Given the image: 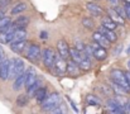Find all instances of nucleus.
<instances>
[{"label": "nucleus", "instance_id": "1", "mask_svg": "<svg viewBox=\"0 0 130 114\" xmlns=\"http://www.w3.org/2000/svg\"><path fill=\"white\" fill-rule=\"evenodd\" d=\"M110 80L116 82L118 85H120L126 91V94H130V85L128 82V77H126L125 71H123L120 69H112L110 71Z\"/></svg>", "mask_w": 130, "mask_h": 114}, {"label": "nucleus", "instance_id": "2", "mask_svg": "<svg viewBox=\"0 0 130 114\" xmlns=\"http://www.w3.org/2000/svg\"><path fill=\"white\" fill-rule=\"evenodd\" d=\"M23 55H24V57H25L28 61L36 64V62H38V61L41 60L42 48H41V46L37 44V43H28L27 47H25V49H24V52H23Z\"/></svg>", "mask_w": 130, "mask_h": 114}, {"label": "nucleus", "instance_id": "3", "mask_svg": "<svg viewBox=\"0 0 130 114\" xmlns=\"http://www.w3.org/2000/svg\"><path fill=\"white\" fill-rule=\"evenodd\" d=\"M61 104V96L58 93H51L47 95V98L44 99V102L41 104V108L43 112H49L52 113V110L54 108H57L58 105Z\"/></svg>", "mask_w": 130, "mask_h": 114}, {"label": "nucleus", "instance_id": "4", "mask_svg": "<svg viewBox=\"0 0 130 114\" xmlns=\"http://www.w3.org/2000/svg\"><path fill=\"white\" fill-rule=\"evenodd\" d=\"M57 56H58V53H57L53 48H51V47H44L43 49H42V56H41V58H42V62H43L44 66L51 70V69H53V66H54V62H56Z\"/></svg>", "mask_w": 130, "mask_h": 114}, {"label": "nucleus", "instance_id": "5", "mask_svg": "<svg viewBox=\"0 0 130 114\" xmlns=\"http://www.w3.org/2000/svg\"><path fill=\"white\" fill-rule=\"evenodd\" d=\"M53 71H54V74L58 76V77H62V76L66 75V71H67V60L66 58H62L61 56H57L56 62H54V66H53Z\"/></svg>", "mask_w": 130, "mask_h": 114}, {"label": "nucleus", "instance_id": "6", "mask_svg": "<svg viewBox=\"0 0 130 114\" xmlns=\"http://www.w3.org/2000/svg\"><path fill=\"white\" fill-rule=\"evenodd\" d=\"M56 49H57V53L58 56H61L62 58H66V60H70V46L67 43L66 39H58L57 41V44H56Z\"/></svg>", "mask_w": 130, "mask_h": 114}, {"label": "nucleus", "instance_id": "7", "mask_svg": "<svg viewBox=\"0 0 130 114\" xmlns=\"http://www.w3.org/2000/svg\"><path fill=\"white\" fill-rule=\"evenodd\" d=\"M92 47H93V58L96 61L102 62L107 58V56H109L107 48H105V47H102V46H100L95 42H92Z\"/></svg>", "mask_w": 130, "mask_h": 114}, {"label": "nucleus", "instance_id": "8", "mask_svg": "<svg viewBox=\"0 0 130 114\" xmlns=\"http://www.w3.org/2000/svg\"><path fill=\"white\" fill-rule=\"evenodd\" d=\"M84 71L81 70L80 65L75 61H72L71 58L67 60V71H66V75L71 76V77H78Z\"/></svg>", "mask_w": 130, "mask_h": 114}, {"label": "nucleus", "instance_id": "9", "mask_svg": "<svg viewBox=\"0 0 130 114\" xmlns=\"http://www.w3.org/2000/svg\"><path fill=\"white\" fill-rule=\"evenodd\" d=\"M92 42H95V43H97V44H100V46H102V47H105V48H107V49H109V48L111 47V44H112L99 29H97V31H93V33H92Z\"/></svg>", "mask_w": 130, "mask_h": 114}, {"label": "nucleus", "instance_id": "10", "mask_svg": "<svg viewBox=\"0 0 130 114\" xmlns=\"http://www.w3.org/2000/svg\"><path fill=\"white\" fill-rule=\"evenodd\" d=\"M86 9L88 10V13H90L92 17H96V18L104 17V13H105V10H104L96 1H88L86 4Z\"/></svg>", "mask_w": 130, "mask_h": 114}, {"label": "nucleus", "instance_id": "11", "mask_svg": "<svg viewBox=\"0 0 130 114\" xmlns=\"http://www.w3.org/2000/svg\"><path fill=\"white\" fill-rule=\"evenodd\" d=\"M106 14L118 24V26H125V18L123 15L119 14V11L114 8V6H110L109 9H106Z\"/></svg>", "mask_w": 130, "mask_h": 114}, {"label": "nucleus", "instance_id": "12", "mask_svg": "<svg viewBox=\"0 0 130 114\" xmlns=\"http://www.w3.org/2000/svg\"><path fill=\"white\" fill-rule=\"evenodd\" d=\"M14 31H15V28L13 27V23H11V26H9L6 29H4L3 32H0V43L1 44H9L11 42Z\"/></svg>", "mask_w": 130, "mask_h": 114}, {"label": "nucleus", "instance_id": "13", "mask_svg": "<svg viewBox=\"0 0 130 114\" xmlns=\"http://www.w3.org/2000/svg\"><path fill=\"white\" fill-rule=\"evenodd\" d=\"M27 44H28L27 39L18 41V42H10V43H9V48H10L13 52L18 53V55H23V52H24Z\"/></svg>", "mask_w": 130, "mask_h": 114}, {"label": "nucleus", "instance_id": "14", "mask_svg": "<svg viewBox=\"0 0 130 114\" xmlns=\"http://www.w3.org/2000/svg\"><path fill=\"white\" fill-rule=\"evenodd\" d=\"M9 61H10V58H8L5 56L0 62V80H3V81L9 79Z\"/></svg>", "mask_w": 130, "mask_h": 114}, {"label": "nucleus", "instance_id": "15", "mask_svg": "<svg viewBox=\"0 0 130 114\" xmlns=\"http://www.w3.org/2000/svg\"><path fill=\"white\" fill-rule=\"evenodd\" d=\"M29 22H30L29 17L20 14V15H18V18L15 20H13V27L15 29H18V28H27L29 26Z\"/></svg>", "mask_w": 130, "mask_h": 114}, {"label": "nucleus", "instance_id": "16", "mask_svg": "<svg viewBox=\"0 0 130 114\" xmlns=\"http://www.w3.org/2000/svg\"><path fill=\"white\" fill-rule=\"evenodd\" d=\"M42 86H43V80L38 77V79H37V80H36V81H34V82L27 89V94H28V96H29V98H34L36 94H37V91H38Z\"/></svg>", "mask_w": 130, "mask_h": 114}, {"label": "nucleus", "instance_id": "17", "mask_svg": "<svg viewBox=\"0 0 130 114\" xmlns=\"http://www.w3.org/2000/svg\"><path fill=\"white\" fill-rule=\"evenodd\" d=\"M25 74H27V75H25V84H24V87L28 89V87L38 79V75H37V71H36L33 67L25 70Z\"/></svg>", "mask_w": 130, "mask_h": 114}, {"label": "nucleus", "instance_id": "18", "mask_svg": "<svg viewBox=\"0 0 130 114\" xmlns=\"http://www.w3.org/2000/svg\"><path fill=\"white\" fill-rule=\"evenodd\" d=\"M25 71L24 72H22V74H19L18 76H15L14 77V82H13V89L15 90V91H19V90H22V87H24V84H25Z\"/></svg>", "mask_w": 130, "mask_h": 114}, {"label": "nucleus", "instance_id": "19", "mask_svg": "<svg viewBox=\"0 0 130 114\" xmlns=\"http://www.w3.org/2000/svg\"><path fill=\"white\" fill-rule=\"evenodd\" d=\"M99 31H100L105 37L107 38L111 43H115V42L118 41V34H116V32H115V31L107 29V28H105V27H102V26H100V27H99Z\"/></svg>", "mask_w": 130, "mask_h": 114}, {"label": "nucleus", "instance_id": "20", "mask_svg": "<svg viewBox=\"0 0 130 114\" xmlns=\"http://www.w3.org/2000/svg\"><path fill=\"white\" fill-rule=\"evenodd\" d=\"M100 26H102V27H105V28H107V29H111V31H116V28L119 27L107 14L104 15V17H101V24H100Z\"/></svg>", "mask_w": 130, "mask_h": 114}, {"label": "nucleus", "instance_id": "21", "mask_svg": "<svg viewBox=\"0 0 130 114\" xmlns=\"http://www.w3.org/2000/svg\"><path fill=\"white\" fill-rule=\"evenodd\" d=\"M84 52H81L80 49H77L76 47H70V58L77 64L81 62V60L84 58Z\"/></svg>", "mask_w": 130, "mask_h": 114}, {"label": "nucleus", "instance_id": "22", "mask_svg": "<svg viewBox=\"0 0 130 114\" xmlns=\"http://www.w3.org/2000/svg\"><path fill=\"white\" fill-rule=\"evenodd\" d=\"M27 31L25 28H18L14 31L13 33V38H11V42H18V41H23V39H27Z\"/></svg>", "mask_w": 130, "mask_h": 114}, {"label": "nucleus", "instance_id": "23", "mask_svg": "<svg viewBox=\"0 0 130 114\" xmlns=\"http://www.w3.org/2000/svg\"><path fill=\"white\" fill-rule=\"evenodd\" d=\"M25 10H27V4L25 3H18L10 9V14L11 15H20Z\"/></svg>", "mask_w": 130, "mask_h": 114}, {"label": "nucleus", "instance_id": "24", "mask_svg": "<svg viewBox=\"0 0 130 114\" xmlns=\"http://www.w3.org/2000/svg\"><path fill=\"white\" fill-rule=\"evenodd\" d=\"M29 99H30V98L28 96L27 93H25V94H19V95L17 96V99H15V104H17V107H19V108H24V107L28 105Z\"/></svg>", "mask_w": 130, "mask_h": 114}, {"label": "nucleus", "instance_id": "25", "mask_svg": "<svg viewBox=\"0 0 130 114\" xmlns=\"http://www.w3.org/2000/svg\"><path fill=\"white\" fill-rule=\"evenodd\" d=\"M47 95H48V90H47V87H45V86H42V87L37 91V94H36V96H34L37 104L41 105V104L44 102V99L47 98Z\"/></svg>", "mask_w": 130, "mask_h": 114}, {"label": "nucleus", "instance_id": "26", "mask_svg": "<svg viewBox=\"0 0 130 114\" xmlns=\"http://www.w3.org/2000/svg\"><path fill=\"white\" fill-rule=\"evenodd\" d=\"M99 90H100V93L102 94V96H106V98L114 96V91H112V87H111L110 85L101 84V85L99 86Z\"/></svg>", "mask_w": 130, "mask_h": 114}, {"label": "nucleus", "instance_id": "27", "mask_svg": "<svg viewBox=\"0 0 130 114\" xmlns=\"http://www.w3.org/2000/svg\"><path fill=\"white\" fill-rule=\"evenodd\" d=\"M80 65V67H81V70L82 71H90L91 69H92V62H91V58L90 57H86V56H84V58L81 60V62L78 64Z\"/></svg>", "mask_w": 130, "mask_h": 114}, {"label": "nucleus", "instance_id": "28", "mask_svg": "<svg viewBox=\"0 0 130 114\" xmlns=\"http://www.w3.org/2000/svg\"><path fill=\"white\" fill-rule=\"evenodd\" d=\"M25 71V64L22 58L15 57V76H18L19 74Z\"/></svg>", "mask_w": 130, "mask_h": 114}, {"label": "nucleus", "instance_id": "29", "mask_svg": "<svg viewBox=\"0 0 130 114\" xmlns=\"http://www.w3.org/2000/svg\"><path fill=\"white\" fill-rule=\"evenodd\" d=\"M81 24H82L84 28H86V29H88V31L95 29V20H93L91 17H85V18H82Z\"/></svg>", "mask_w": 130, "mask_h": 114}, {"label": "nucleus", "instance_id": "30", "mask_svg": "<svg viewBox=\"0 0 130 114\" xmlns=\"http://www.w3.org/2000/svg\"><path fill=\"white\" fill-rule=\"evenodd\" d=\"M87 104L88 105H92V107H100L102 104L101 99L96 95H88L87 96Z\"/></svg>", "mask_w": 130, "mask_h": 114}, {"label": "nucleus", "instance_id": "31", "mask_svg": "<svg viewBox=\"0 0 130 114\" xmlns=\"http://www.w3.org/2000/svg\"><path fill=\"white\" fill-rule=\"evenodd\" d=\"M11 18H9V17H3L1 19H0V32H3L4 29H6L9 26H11Z\"/></svg>", "mask_w": 130, "mask_h": 114}, {"label": "nucleus", "instance_id": "32", "mask_svg": "<svg viewBox=\"0 0 130 114\" xmlns=\"http://www.w3.org/2000/svg\"><path fill=\"white\" fill-rule=\"evenodd\" d=\"M15 77V57L10 58L9 61V79H14Z\"/></svg>", "mask_w": 130, "mask_h": 114}, {"label": "nucleus", "instance_id": "33", "mask_svg": "<svg viewBox=\"0 0 130 114\" xmlns=\"http://www.w3.org/2000/svg\"><path fill=\"white\" fill-rule=\"evenodd\" d=\"M84 55L86 56V57H93V47H92V44H86V47H85V49H84Z\"/></svg>", "mask_w": 130, "mask_h": 114}, {"label": "nucleus", "instance_id": "34", "mask_svg": "<svg viewBox=\"0 0 130 114\" xmlns=\"http://www.w3.org/2000/svg\"><path fill=\"white\" fill-rule=\"evenodd\" d=\"M123 6H124L126 18L130 20V1H123Z\"/></svg>", "mask_w": 130, "mask_h": 114}, {"label": "nucleus", "instance_id": "35", "mask_svg": "<svg viewBox=\"0 0 130 114\" xmlns=\"http://www.w3.org/2000/svg\"><path fill=\"white\" fill-rule=\"evenodd\" d=\"M75 47H76L77 49H80L81 52H84V49H85L86 44H85L84 42H81V41H77V42H76V44H75Z\"/></svg>", "mask_w": 130, "mask_h": 114}, {"label": "nucleus", "instance_id": "36", "mask_svg": "<svg viewBox=\"0 0 130 114\" xmlns=\"http://www.w3.org/2000/svg\"><path fill=\"white\" fill-rule=\"evenodd\" d=\"M63 105L62 104H59L57 108H54L53 110H52V113H66V109L64 108H62Z\"/></svg>", "mask_w": 130, "mask_h": 114}, {"label": "nucleus", "instance_id": "37", "mask_svg": "<svg viewBox=\"0 0 130 114\" xmlns=\"http://www.w3.org/2000/svg\"><path fill=\"white\" fill-rule=\"evenodd\" d=\"M107 3H109L111 6H118V5H120V0H107Z\"/></svg>", "mask_w": 130, "mask_h": 114}, {"label": "nucleus", "instance_id": "38", "mask_svg": "<svg viewBox=\"0 0 130 114\" xmlns=\"http://www.w3.org/2000/svg\"><path fill=\"white\" fill-rule=\"evenodd\" d=\"M125 113H130V98L125 102Z\"/></svg>", "mask_w": 130, "mask_h": 114}, {"label": "nucleus", "instance_id": "39", "mask_svg": "<svg viewBox=\"0 0 130 114\" xmlns=\"http://www.w3.org/2000/svg\"><path fill=\"white\" fill-rule=\"evenodd\" d=\"M39 38H41V39H47V38H48V33H47L45 31H42V32L39 33Z\"/></svg>", "mask_w": 130, "mask_h": 114}, {"label": "nucleus", "instance_id": "40", "mask_svg": "<svg viewBox=\"0 0 130 114\" xmlns=\"http://www.w3.org/2000/svg\"><path fill=\"white\" fill-rule=\"evenodd\" d=\"M5 57V53H4V49H3V46L0 44V62H1V60Z\"/></svg>", "mask_w": 130, "mask_h": 114}, {"label": "nucleus", "instance_id": "41", "mask_svg": "<svg viewBox=\"0 0 130 114\" xmlns=\"http://www.w3.org/2000/svg\"><path fill=\"white\" fill-rule=\"evenodd\" d=\"M125 74H126V77H128V82H129V85H130V70L125 71Z\"/></svg>", "mask_w": 130, "mask_h": 114}, {"label": "nucleus", "instance_id": "42", "mask_svg": "<svg viewBox=\"0 0 130 114\" xmlns=\"http://www.w3.org/2000/svg\"><path fill=\"white\" fill-rule=\"evenodd\" d=\"M3 17H4V10H1V9H0V19H1Z\"/></svg>", "mask_w": 130, "mask_h": 114}, {"label": "nucleus", "instance_id": "43", "mask_svg": "<svg viewBox=\"0 0 130 114\" xmlns=\"http://www.w3.org/2000/svg\"><path fill=\"white\" fill-rule=\"evenodd\" d=\"M126 66H128V70H130V58H129V61H128V64H126Z\"/></svg>", "mask_w": 130, "mask_h": 114}, {"label": "nucleus", "instance_id": "44", "mask_svg": "<svg viewBox=\"0 0 130 114\" xmlns=\"http://www.w3.org/2000/svg\"><path fill=\"white\" fill-rule=\"evenodd\" d=\"M126 53H128V55H130V47H129V48H128V51H126Z\"/></svg>", "mask_w": 130, "mask_h": 114}, {"label": "nucleus", "instance_id": "45", "mask_svg": "<svg viewBox=\"0 0 130 114\" xmlns=\"http://www.w3.org/2000/svg\"><path fill=\"white\" fill-rule=\"evenodd\" d=\"M123 1H130V0H123Z\"/></svg>", "mask_w": 130, "mask_h": 114}, {"label": "nucleus", "instance_id": "46", "mask_svg": "<svg viewBox=\"0 0 130 114\" xmlns=\"http://www.w3.org/2000/svg\"><path fill=\"white\" fill-rule=\"evenodd\" d=\"M92 1H97V0H92Z\"/></svg>", "mask_w": 130, "mask_h": 114}]
</instances>
